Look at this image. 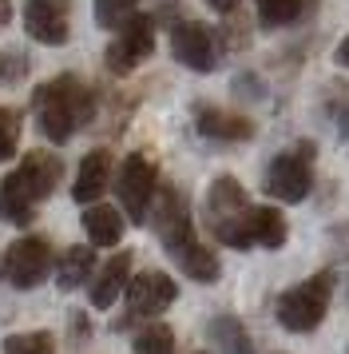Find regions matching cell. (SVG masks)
<instances>
[{
	"instance_id": "7402d4cb",
	"label": "cell",
	"mask_w": 349,
	"mask_h": 354,
	"mask_svg": "<svg viewBox=\"0 0 349 354\" xmlns=\"http://www.w3.org/2000/svg\"><path fill=\"white\" fill-rule=\"evenodd\" d=\"M135 354H174V330L167 322H151L135 335Z\"/></svg>"
},
{
	"instance_id": "e0dca14e",
	"label": "cell",
	"mask_w": 349,
	"mask_h": 354,
	"mask_svg": "<svg viewBox=\"0 0 349 354\" xmlns=\"http://www.w3.org/2000/svg\"><path fill=\"white\" fill-rule=\"evenodd\" d=\"M206 338L219 354H254V342L246 335V326L235 319V315H215L210 326H206Z\"/></svg>"
},
{
	"instance_id": "7c38bea8",
	"label": "cell",
	"mask_w": 349,
	"mask_h": 354,
	"mask_svg": "<svg viewBox=\"0 0 349 354\" xmlns=\"http://www.w3.org/2000/svg\"><path fill=\"white\" fill-rule=\"evenodd\" d=\"M174 299H179V287H174L171 274L163 271H143L127 283V315L131 319H155Z\"/></svg>"
},
{
	"instance_id": "30bf717a",
	"label": "cell",
	"mask_w": 349,
	"mask_h": 354,
	"mask_svg": "<svg viewBox=\"0 0 349 354\" xmlns=\"http://www.w3.org/2000/svg\"><path fill=\"white\" fill-rule=\"evenodd\" d=\"M171 56L190 72H215L219 68V48H215V32L203 20H179L171 28Z\"/></svg>"
},
{
	"instance_id": "83f0119b",
	"label": "cell",
	"mask_w": 349,
	"mask_h": 354,
	"mask_svg": "<svg viewBox=\"0 0 349 354\" xmlns=\"http://www.w3.org/2000/svg\"><path fill=\"white\" fill-rule=\"evenodd\" d=\"M206 4H210L215 12H235L238 8V0H206Z\"/></svg>"
},
{
	"instance_id": "f1b7e54d",
	"label": "cell",
	"mask_w": 349,
	"mask_h": 354,
	"mask_svg": "<svg viewBox=\"0 0 349 354\" xmlns=\"http://www.w3.org/2000/svg\"><path fill=\"white\" fill-rule=\"evenodd\" d=\"M12 20V0H0V28Z\"/></svg>"
},
{
	"instance_id": "484cf974",
	"label": "cell",
	"mask_w": 349,
	"mask_h": 354,
	"mask_svg": "<svg viewBox=\"0 0 349 354\" xmlns=\"http://www.w3.org/2000/svg\"><path fill=\"white\" fill-rule=\"evenodd\" d=\"M16 147H20V120H16V112L0 108V163L12 160Z\"/></svg>"
},
{
	"instance_id": "5b68a950",
	"label": "cell",
	"mask_w": 349,
	"mask_h": 354,
	"mask_svg": "<svg viewBox=\"0 0 349 354\" xmlns=\"http://www.w3.org/2000/svg\"><path fill=\"white\" fill-rule=\"evenodd\" d=\"M52 267H56V255H52L48 239L24 235V239L4 247V255H0V283H8L16 290H32L52 274Z\"/></svg>"
},
{
	"instance_id": "ffe728a7",
	"label": "cell",
	"mask_w": 349,
	"mask_h": 354,
	"mask_svg": "<svg viewBox=\"0 0 349 354\" xmlns=\"http://www.w3.org/2000/svg\"><path fill=\"white\" fill-rule=\"evenodd\" d=\"M250 243L254 247H266L278 251L286 243V219L278 207H254L250 211Z\"/></svg>"
},
{
	"instance_id": "ac0fdd59",
	"label": "cell",
	"mask_w": 349,
	"mask_h": 354,
	"mask_svg": "<svg viewBox=\"0 0 349 354\" xmlns=\"http://www.w3.org/2000/svg\"><path fill=\"white\" fill-rule=\"evenodd\" d=\"M92 271H95V251H88V247H68L60 255V263H56V287L76 290L92 279Z\"/></svg>"
},
{
	"instance_id": "d6986e66",
	"label": "cell",
	"mask_w": 349,
	"mask_h": 354,
	"mask_svg": "<svg viewBox=\"0 0 349 354\" xmlns=\"http://www.w3.org/2000/svg\"><path fill=\"white\" fill-rule=\"evenodd\" d=\"M254 8L262 28H290L314 8V0H254Z\"/></svg>"
},
{
	"instance_id": "52a82bcc",
	"label": "cell",
	"mask_w": 349,
	"mask_h": 354,
	"mask_svg": "<svg viewBox=\"0 0 349 354\" xmlns=\"http://www.w3.org/2000/svg\"><path fill=\"white\" fill-rule=\"evenodd\" d=\"M159 192V171L147 151H131L123 163H119V179H115V195L123 203L127 219L131 223H147V211H151V199Z\"/></svg>"
},
{
	"instance_id": "8992f818",
	"label": "cell",
	"mask_w": 349,
	"mask_h": 354,
	"mask_svg": "<svg viewBox=\"0 0 349 354\" xmlns=\"http://www.w3.org/2000/svg\"><path fill=\"white\" fill-rule=\"evenodd\" d=\"M314 187V144L301 140L298 147L278 151L266 167V192L282 203H301Z\"/></svg>"
},
{
	"instance_id": "6da1fadb",
	"label": "cell",
	"mask_w": 349,
	"mask_h": 354,
	"mask_svg": "<svg viewBox=\"0 0 349 354\" xmlns=\"http://www.w3.org/2000/svg\"><path fill=\"white\" fill-rule=\"evenodd\" d=\"M32 115L52 144H68L95 115V92L79 76H56L32 92Z\"/></svg>"
},
{
	"instance_id": "603a6c76",
	"label": "cell",
	"mask_w": 349,
	"mask_h": 354,
	"mask_svg": "<svg viewBox=\"0 0 349 354\" xmlns=\"http://www.w3.org/2000/svg\"><path fill=\"white\" fill-rule=\"evenodd\" d=\"M4 354H56V338L48 330H24L4 338Z\"/></svg>"
},
{
	"instance_id": "44dd1931",
	"label": "cell",
	"mask_w": 349,
	"mask_h": 354,
	"mask_svg": "<svg viewBox=\"0 0 349 354\" xmlns=\"http://www.w3.org/2000/svg\"><path fill=\"white\" fill-rule=\"evenodd\" d=\"M174 263H179V267H183V274H187V279H195V283H215V279H219V259H215V251H206L203 243L187 247V251L174 259Z\"/></svg>"
},
{
	"instance_id": "8fae6325",
	"label": "cell",
	"mask_w": 349,
	"mask_h": 354,
	"mask_svg": "<svg viewBox=\"0 0 349 354\" xmlns=\"http://www.w3.org/2000/svg\"><path fill=\"white\" fill-rule=\"evenodd\" d=\"M24 32L36 44L60 48L72 36V4L68 0H24Z\"/></svg>"
},
{
	"instance_id": "277c9868",
	"label": "cell",
	"mask_w": 349,
	"mask_h": 354,
	"mask_svg": "<svg viewBox=\"0 0 349 354\" xmlns=\"http://www.w3.org/2000/svg\"><path fill=\"white\" fill-rule=\"evenodd\" d=\"M330 299H333V271H317L306 283H294L290 290H282L278 303H274V315L282 322V330L310 335L314 326H321L326 310H330Z\"/></svg>"
},
{
	"instance_id": "4316f807",
	"label": "cell",
	"mask_w": 349,
	"mask_h": 354,
	"mask_svg": "<svg viewBox=\"0 0 349 354\" xmlns=\"http://www.w3.org/2000/svg\"><path fill=\"white\" fill-rule=\"evenodd\" d=\"M333 60H337L341 68H349V36L341 40V44H337V52H333Z\"/></svg>"
},
{
	"instance_id": "cb8c5ba5",
	"label": "cell",
	"mask_w": 349,
	"mask_h": 354,
	"mask_svg": "<svg viewBox=\"0 0 349 354\" xmlns=\"http://www.w3.org/2000/svg\"><path fill=\"white\" fill-rule=\"evenodd\" d=\"M28 72H32L28 52H20V48H4L0 52V88H16V84H24Z\"/></svg>"
},
{
	"instance_id": "9c48e42d",
	"label": "cell",
	"mask_w": 349,
	"mask_h": 354,
	"mask_svg": "<svg viewBox=\"0 0 349 354\" xmlns=\"http://www.w3.org/2000/svg\"><path fill=\"white\" fill-rule=\"evenodd\" d=\"M155 235L163 243V251L171 259H179L187 247H195V219H190V203L179 187H159L155 203Z\"/></svg>"
},
{
	"instance_id": "3957f363",
	"label": "cell",
	"mask_w": 349,
	"mask_h": 354,
	"mask_svg": "<svg viewBox=\"0 0 349 354\" xmlns=\"http://www.w3.org/2000/svg\"><path fill=\"white\" fill-rule=\"evenodd\" d=\"M250 199L235 176H219L206 192V227L210 235L235 251H246L250 243Z\"/></svg>"
},
{
	"instance_id": "5bb4252c",
	"label": "cell",
	"mask_w": 349,
	"mask_h": 354,
	"mask_svg": "<svg viewBox=\"0 0 349 354\" xmlns=\"http://www.w3.org/2000/svg\"><path fill=\"white\" fill-rule=\"evenodd\" d=\"M127 283H131V251H119V255H111L103 267H99V274L92 279V306L95 310H108L115 299H119V290H127Z\"/></svg>"
},
{
	"instance_id": "2e32d148",
	"label": "cell",
	"mask_w": 349,
	"mask_h": 354,
	"mask_svg": "<svg viewBox=\"0 0 349 354\" xmlns=\"http://www.w3.org/2000/svg\"><path fill=\"white\" fill-rule=\"evenodd\" d=\"M83 231H88V239L95 243V247H115V243L123 239V215L115 207H108V203H92V207L83 211Z\"/></svg>"
},
{
	"instance_id": "ba28073f",
	"label": "cell",
	"mask_w": 349,
	"mask_h": 354,
	"mask_svg": "<svg viewBox=\"0 0 349 354\" xmlns=\"http://www.w3.org/2000/svg\"><path fill=\"white\" fill-rule=\"evenodd\" d=\"M151 52H155V20L135 12L131 20H123V24L115 28V40L108 44L103 60H108V72L127 76V72H135L143 60H151Z\"/></svg>"
},
{
	"instance_id": "d4e9b609",
	"label": "cell",
	"mask_w": 349,
	"mask_h": 354,
	"mask_svg": "<svg viewBox=\"0 0 349 354\" xmlns=\"http://www.w3.org/2000/svg\"><path fill=\"white\" fill-rule=\"evenodd\" d=\"M135 4H139V0H95V24L115 32L123 20L135 17Z\"/></svg>"
},
{
	"instance_id": "7a4b0ae2",
	"label": "cell",
	"mask_w": 349,
	"mask_h": 354,
	"mask_svg": "<svg viewBox=\"0 0 349 354\" xmlns=\"http://www.w3.org/2000/svg\"><path fill=\"white\" fill-rule=\"evenodd\" d=\"M63 176V160L52 151H28L20 167H12L0 183V219L8 227H24L36 219V207L56 192Z\"/></svg>"
},
{
	"instance_id": "f546056e",
	"label": "cell",
	"mask_w": 349,
	"mask_h": 354,
	"mask_svg": "<svg viewBox=\"0 0 349 354\" xmlns=\"http://www.w3.org/2000/svg\"><path fill=\"white\" fill-rule=\"evenodd\" d=\"M199 354H203V351H199Z\"/></svg>"
},
{
	"instance_id": "9a60e30c",
	"label": "cell",
	"mask_w": 349,
	"mask_h": 354,
	"mask_svg": "<svg viewBox=\"0 0 349 354\" xmlns=\"http://www.w3.org/2000/svg\"><path fill=\"white\" fill-rule=\"evenodd\" d=\"M108 183H111V151L95 147V151H88L83 163H79L72 199H76V203H95L99 195L108 192Z\"/></svg>"
},
{
	"instance_id": "4fadbf2b",
	"label": "cell",
	"mask_w": 349,
	"mask_h": 354,
	"mask_svg": "<svg viewBox=\"0 0 349 354\" xmlns=\"http://www.w3.org/2000/svg\"><path fill=\"white\" fill-rule=\"evenodd\" d=\"M195 128L199 136L215 140V144H242L254 136V124L246 115H235V112H222V108H195Z\"/></svg>"
}]
</instances>
